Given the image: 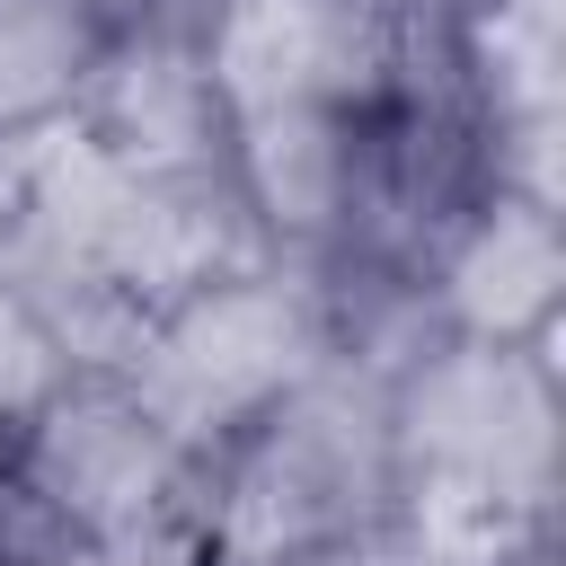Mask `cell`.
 I'll return each instance as SVG.
<instances>
[{
  "label": "cell",
  "mask_w": 566,
  "mask_h": 566,
  "mask_svg": "<svg viewBox=\"0 0 566 566\" xmlns=\"http://www.w3.org/2000/svg\"><path fill=\"white\" fill-rule=\"evenodd\" d=\"M389 451L398 513L433 539L442 566H504L531 539H557L566 478V398L557 345H478L433 336L389 371Z\"/></svg>",
  "instance_id": "6da1fadb"
},
{
  "label": "cell",
  "mask_w": 566,
  "mask_h": 566,
  "mask_svg": "<svg viewBox=\"0 0 566 566\" xmlns=\"http://www.w3.org/2000/svg\"><path fill=\"white\" fill-rule=\"evenodd\" d=\"M380 513H398L389 380L336 354L203 460V539L221 566H274Z\"/></svg>",
  "instance_id": "7a4b0ae2"
},
{
  "label": "cell",
  "mask_w": 566,
  "mask_h": 566,
  "mask_svg": "<svg viewBox=\"0 0 566 566\" xmlns=\"http://www.w3.org/2000/svg\"><path fill=\"white\" fill-rule=\"evenodd\" d=\"M327 354H336V336H327L318 274L292 256H256V265H230V274L177 292L142 327L124 380L195 460H212L283 389H301Z\"/></svg>",
  "instance_id": "3957f363"
},
{
  "label": "cell",
  "mask_w": 566,
  "mask_h": 566,
  "mask_svg": "<svg viewBox=\"0 0 566 566\" xmlns=\"http://www.w3.org/2000/svg\"><path fill=\"white\" fill-rule=\"evenodd\" d=\"M9 478L62 539H115L168 513H203V460L133 398L124 371H62L9 433Z\"/></svg>",
  "instance_id": "277c9868"
},
{
  "label": "cell",
  "mask_w": 566,
  "mask_h": 566,
  "mask_svg": "<svg viewBox=\"0 0 566 566\" xmlns=\"http://www.w3.org/2000/svg\"><path fill=\"white\" fill-rule=\"evenodd\" d=\"M195 35L221 115L265 106L371 115L398 80L407 0H195Z\"/></svg>",
  "instance_id": "5b68a950"
},
{
  "label": "cell",
  "mask_w": 566,
  "mask_h": 566,
  "mask_svg": "<svg viewBox=\"0 0 566 566\" xmlns=\"http://www.w3.org/2000/svg\"><path fill=\"white\" fill-rule=\"evenodd\" d=\"M71 124L124 168H212L230 142V115L203 71L195 0H124Z\"/></svg>",
  "instance_id": "8992f818"
},
{
  "label": "cell",
  "mask_w": 566,
  "mask_h": 566,
  "mask_svg": "<svg viewBox=\"0 0 566 566\" xmlns=\"http://www.w3.org/2000/svg\"><path fill=\"white\" fill-rule=\"evenodd\" d=\"M433 327L478 345H557L566 318V221L539 195L486 186L416 265Z\"/></svg>",
  "instance_id": "52a82bcc"
},
{
  "label": "cell",
  "mask_w": 566,
  "mask_h": 566,
  "mask_svg": "<svg viewBox=\"0 0 566 566\" xmlns=\"http://www.w3.org/2000/svg\"><path fill=\"white\" fill-rule=\"evenodd\" d=\"M363 142L371 115L354 106H265V115H230L221 168L256 221V239L292 265H327L354 248L363 221Z\"/></svg>",
  "instance_id": "ba28073f"
},
{
  "label": "cell",
  "mask_w": 566,
  "mask_h": 566,
  "mask_svg": "<svg viewBox=\"0 0 566 566\" xmlns=\"http://www.w3.org/2000/svg\"><path fill=\"white\" fill-rule=\"evenodd\" d=\"M124 0H0V133L62 124L115 35Z\"/></svg>",
  "instance_id": "9c48e42d"
},
{
  "label": "cell",
  "mask_w": 566,
  "mask_h": 566,
  "mask_svg": "<svg viewBox=\"0 0 566 566\" xmlns=\"http://www.w3.org/2000/svg\"><path fill=\"white\" fill-rule=\"evenodd\" d=\"M71 363L53 354V336H44V318L0 283V460H9V433L35 416V398L62 380Z\"/></svg>",
  "instance_id": "30bf717a"
},
{
  "label": "cell",
  "mask_w": 566,
  "mask_h": 566,
  "mask_svg": "<svg viewBox=\"0 0 566 566\" xmlns=\"http://www.w3.org/2000/svg\"><path fill=\"white\" fill-rule=\"evenodd\" d=\"M62 566H221V557L203 539V513H168V522L115 531V539H71Z\"/></svg>",
  "instance_id": "8fae6325"
},
{
  "label": "cell",
  "mask_w": 566,
  "mask_h": 566,
  "mask_svg": "<svg viewBox=\"0 0 566 566\" xmlns=\"http://www.w3.org/2000/svg\"><path fill=\"white\" fill-rule=\"evenodd\" d=\"M274 566H442V557H433V539L407 513H380V522H354L336 539H310V548L274 557Z\"/></svg>",
  "instance_id": "7c38bea8"
},
{
  "label": "cell",
  "mask_w": 566,
  "mask_h": 566,
  "mask_svg": "<svg viewBox=\"0 0 566 566\" xmlns=\"http://www.w3.org/2000/svg\"><path fill=\"white\" fill-rule=\"evenodd\" d=\"M504 566H557V539H531V548H513Z\"/></svg>",
  "instance_id": "4fadbf2b"
}]
</instances>
